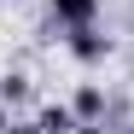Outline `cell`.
<instances>
[{
  "label": "cell",
  "mask_w": 134,
  "mask_h": 134,
  "mask_svg": "<svg viewBox=\"0 0 134 134\" xmlns=\"http://www.w3.org/2000/svg\"><path fill=\"white\" fill-rule=\"evenodd\" d=\"M64 53H70L82 70H99V64L117 53V41H111L99 24H76V29H64Z\"/></svg>",
  "instance_id": "6da1fadb"
},
{
  "label": "cell",
  "mask_w": 134,
  "mask_h": 134,
  "mask_svg": "<svg viewBox=\"0 0 134 134\" xmlns=\"http://www.w3.org/2000/svg\"><path fill=\"white\" fill-rule=\"evenodd\" d=\"M105 0H47V24L53 29H76V24H99Z\"/></svg>",
  "instance_id": "7a4b0ae2"
},
{
  "label": "cell",
  "mask_w": 134,
  "mask_h": 134,
  "mask_svg": "<svg viewBox=\"0 0 134 134\" xmlns=\"http://www.w3.org/2000/svg\"><path fill=\"white\" fill-rule=\"evenodd\" d=\"M35 122H41V134H76L82 128V117L70 111V99H41L35 105Z\"/></svg>",
  "instance_id": "3957f363"
},
{
  "label": "cell",
  "mask_w": 134,
  "mask_h": 134,
  "mask_svg": "<svg viewBox=\"0 0 134 134\" xmlns=\"http://www.w3.org/2000/svg\"><path fill=\"white\" fill-rule=\"evenodd\" d=\"M70 111L82 122H105V111H111V93L99 82H76V93H70Z\"/></svg>",
  "instance_id": "277c9868"
},
{
  "label": "cell",
  "mask_w": 134,
  "mask_h": 134,
  "mask_svg": "<svg viewBox=\"0 0 134 134\" xmlns=\"http://www.w3.org/2000/svg\"><path fill=\"white\" fill-rule=\"evenodd\" d=\"M0 99H6L12 111H24V105H35V82L24 70H6V76H0Z\"/></svg>",
  "instance_id": "5b68a950"
},
{
  "label": "cell",
  "mask_w": 134,
  "mask_h": 134,
  "mask_svg": "<svg viewBox=\"0 0 134 134\" xmlns=\"http://www.w3.org/2000/svg\"><path fill=\"white\" fill-rule=\"evenodd\" d=\"M6 134H41V122H35V111H29V117H12V128Z\"/></svg>",
  "instance_id": "8992f818"
},
{
  "label": "cell",
  "mask_w": 134,
  "mask_h": 134,
  "mask_svg": "<svg viewBox=\"0 0 134 134\" xmlns=\"http://www.w3.org/2000/svg\"><path fill=\"white\" fill-rule=\"evenodd\" d=\"M12 117H18V111H12L6 99H0V134H6V128H12Z\"/></svg>",
  "instance_id": "52a82bcc"
},
{
  "label": "cell",
  "mask_w": 134,
  "mask_h": 134,
  "mask_svg": "<svg viewBox=\"0 0 134 134\" xmlns=\"http://www.w3.org/2000/svg\"><path fill=\"white\" fill-rule=\"evenodd\" d=\"M76 134H111V128H105V122H82Z\"/></svg>",
  "instance_id": "ba28073f"
},
{
  "label": "cell",
  "mask_w": 134,
  "mask_h": 134,
  "mask_svg": "<svg viewBox=\"0 0 134 134\" xmlns=\"http://www.w3.org/2000/svg\"><path fill=\"white\" fill-rule=\"evenodd\" d=\"M117 134H134V117H128V122H122V128H117Z\"/></svg>",
  "instance_id": "9c48e42d"
},
{
  "label": "cell",
  "mask_w": 134,
  "mask_h": 134,
  "mask_svg": "<svg viewBox=\"0 0 134 134\" xmlns=\"http://www.w3.org/2000/svg\"><path fill=\"white\" fill-rule=\"evenodd\" d=\"M12 6H29V0H12Z\"/></svg>",
  "instance_id": "30bf717a"
}]
</instances>
